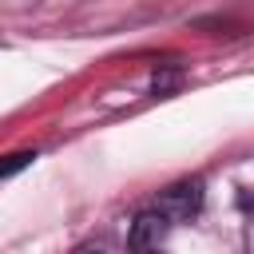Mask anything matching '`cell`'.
Segmentation results:
<instances>
[{
  "label": "cell",
  "mask_w": 254,
  "mask_h": 254,
  "mask_svg": "<svg viewBox=\"0 0 254 254\" xmlns=\"http://www.w3.org/2000/svg\"><path fill=\"white\" fill-rule=\"evenodd\" d=\"M198 206H202V183H198V179H187V183L167 187V190L159 194V202H155V210H159L167 222H175V218H190Z\"/></svg>",
  "instance_id": "6da1fadb"
},
{
  "label": "cell",
  "mask_w": 254,
  "mask_h": 254,
  "mask_svg": "<svg viewBox=\"0 0 254 254\" xmlns=\"http://www.w3.org/2000/svg\"><path fill=\"white\" fill-rule=\"evenodd\" d=\"M167 230H171V222L159 214V210H143L135 222H131V234H127V246L135 250V254H155L159 246H163V238H167Z\"/></svg>",
  "instance_id": "7a4b0ae2"
},
{
  "label": "cell",
  "mask_w": 254,
  "mask_h": 254,
  "mask_svg": "<svg viewBox=\"0 0 254 254\" xmlns=\"http://www.w3.org/2000/svg\"><path fill=\"white\" fill-rule=\"evenodd\" d=\"M32 159H36V151H12V155H4V159H0V179H8V175H16V171L32 167Z\"/></svg>",
  "instance_id": "3957f363"
},
{
  "label": "cell",
  "mask_w": 254,
  "mask_h": 254,
  "mask_svg": "<svg viewBox=\"0 0 254 254\" xmlns=\"http://www.w3.org/2000/svg\"><path fill=\"white\" fill-rule=\"evenodd\" d=\"M83 254H103V250H83Z\"/></svg>",
  "instance_id": "277c9868"
}]
</instances>
